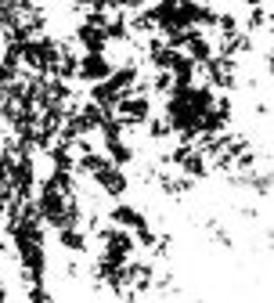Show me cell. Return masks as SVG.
<instances>
[{
	"instance_id": "1",
	"label": "cell",
	"mask_w": 274,
	"mask_h": 303,
	"mask_svg": "<svg viewBox=\"0 0 274 303\" xmlns=\"http://www.w3.org/2000/svg\"><path fill=\"white\" fill-rule=\"evenodd\" d=\"M4 296H7V289H4V285H0V300H4Z\"/></svg>"
}]
</instances>
